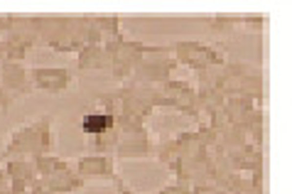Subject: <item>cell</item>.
<instances>
[{
	"label": "cell",
	"mask_w": 292,
	"mask_h": 194,
	"mask_svg": "<svg viewBox=\"0 0 292 194\" xmlns=\"http://www.w3.org/2000/svg\"><path fill=\"white\" fill-rule=\"evenodd\" d=\"M81 128H84L86 133H91V135H96V133H103L106 128H111V116L91 113V116H86V118H84Z\"/></svg>",
	"instance_id": "obj_1"
}]
</instances>
